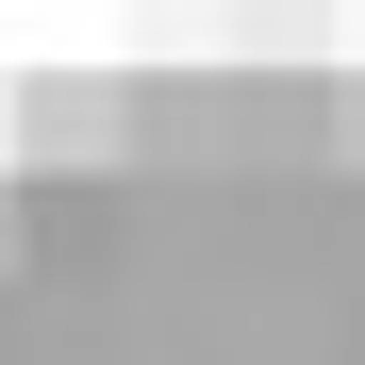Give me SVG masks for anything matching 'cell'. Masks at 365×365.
<instances>
[{"label":"cell","instance_id":"obj_1","mask_svg":"<svg viewBox=\"0 0 365 365\" xmlns=\"http://www.w3.org/2000/svg\"><path fill=\"white\" fill-rule=\"evenodd\" d=\"M0 150H17V166H116V150H133V83H116V67L17 83V116H0Z\"/></svg>","mask_w":365,"mask_h":365},{"label":"cell","instance_id":"obj_2","mask_svg":"<svg viewBox=\"0 0 365 365\" xmlns=\"http://www.w3.org/2000/svg\"><path fill=\"white\" fill-rule=\"evenodd\" d=\"M17 266H34V182L0 166V282H17Z\"/></svg>","mask_w":365,"mask_h":365},{"label":"cell","instance_id":"obj_3","mask_svg":"<svg viewBox=\"0 0 365 365\" xmlns=\"http://www.w3.org/2000/svg\"><path fill=\"white\" fill-rule=\"evenodd\" d=\"M332 150H365V67H349V100H332Z\"/></svg>","mask_w":365,"mask_h":365}]
</instances>
